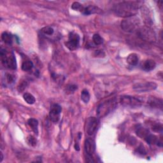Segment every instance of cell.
I'll return each instance as SVG.
<instances>
[{
	"instance_id": "6da1fadb",
	"label": "cell",
	"mask_w": 163,
	"mask_h": 163,
	"mask_svg": "<svg viewBox=\"0 0 163 163\" xmlns=\"http://www.w3.org/2000/svg\"><path fill=\"white\" fill-rule=\"evenodd\" d=\"M142 3L141 2H122L113 6V11L117 16L130 17L137 14Z\"/></svg>"
},
{
	"instance_id": "7a4b0ae2",
	"label": "cell",
	"mask_w": 163,
	"mask_h": 163,
	"mask_svg": "<svg viewBox=\"0 0 163 163\" xmlns=\"http://www.w3.org/2000/svg\"><path fill=\"white\" fill-rule=\"evenodd\" d=\"M117 105V100L116 98L113 97L108 99L98 106L96 110L97 115L100 118H103L112 112L116 108Z\"/></svg>"
},
{
	"instance_id": "3957f363",
	"label": "cell",
	"mask_w": 163,
	"mask_h": 163,
	"mask_svg": "<svg viewBox=\"0 0 163 163\" xmlns=\"http://www.w3.org/2000/svg\"><path fill=\"white\" fill-rule=\"evenodd\" d=\"M141 22L137 17L132 16L126 18L121 22V28L127 33H134L140 29Z\"/></svg>"
},
{
	"instance_id": "277c9868",
	"label": "cell",
	"mask_w": 163,
	"mask_h": 163,
	"mask_svg": "<svg viewBox=\"0 0 163 163\" xmlns=\"http://www.w3.org/2000/svg\"><path fill=\"white\" fill-rule=\"evenodd\" d=\"M0 55H1L2 64L5 66V67L10 70H16V59L12 52H8L5 49H2L1 52H0Z\"/></svg>"
},
{
	"instance_id": "5b68a950",
	"label": "cell",
	"mask_w": 163,
	"mask_h": 163,
	"mask_svg": "<svg viewBox=\"0 0 163 163\" xmlns=\"http://www.w3.org/2000/svg\"><path fill=\"white\" fill-rule=\"evenodd\" d=\"M120 103L122 105L131 108L140 107L143 104V101L139 97L131 96H122L120 98Z\"/></svg>"
},
{
	"instance_id": "8992f818",
	"label": "cell",
	"mask_w": 163,
	"mask_h": 163,
	"mask_svg": "<svg viewBox=\"0 0 163 163\" xmlns=\"http://www.w3.org/2000/svg\"><path fill=\"white\" fill-rule=\"evenodd\" d=\"M157 88V84L152 82L138 83L133 85V89L138 93H145L155 90Z\"/></svg>"
},
{
	"instance_id": "52a82bcc",
	"label": "cell",
	"mask_w": 163,
	"mask_h": 163,
	"mask_svg": "<svg viewBox=\"0 0 163 163\" xmlns=\"http://www.w3.org/2000/svg\"><path fill=\"white\" fill-rule=\"evenodd\" d=\"M80 37L79 35L74 32L70 33L68 40L65 43L66 47L70 50H75L79 47Z\"/></svg>"
},
{
	"instance_id": "ba28073f",
	"label": "cell",
	"mask_w": 163,
	"mask_h": 163,
	"mask_svg": "<svg viewBox=\"0 0 163 163\" xmlns=\"http://www.w3.org/2000/svg\"><path fill=\"white\" fill-rule=\"evenodd\" d=\"M99 124V121L98 119L96 118V117H91L88 118L86 121L85 126L87 133L90 136L93 135L97 129Z\"/></svg>"
},
{
	"instance_id": "9c48e42d",
	"label": "cell",
	"mask_w": 163,
	"mask_h": 163,
	"mask_svg": "<svg viewBox=\"0 0 163 163\" xmlns=\"http://www.w3.org/2000/svg\"><path fill=\"white\" fill-rule=\"evenodd\" d=\"M62 111L61 106L58 104H53L50 110L49 116L50 120L54 123H58L60 119L61 113Z\"/></svg>"
},
{
	"instance_id": "30bf717a",
	"label": "cell",
	"mask_w": 163,
	"mask_h": 163,
	"mask_svg": "<svg viewBox=\"0 0 163 163\" xmlns=\"http://www.w3.org/2000/svg\"><path fill=\"white\" fill-rule=\"evenodd\" d=\"M85 150L87 155L91 157L96 150L95 141L91 138H87L85 141Z\"/></svg>"
},
{
	"instance_id": "8fae6325",
	"label": "cell",
	"mask_w": 163,
	"mask_h": 163,
	"mask_svg": "<svg viewBox=\"0 0 163 163\" xmlns=\"http://www.w3.org/2000/svg\"><path fill=\"white\" fill-rule=\"evenodd\" d=\"M147 105L152 108L162 109V100L160 98L156 97H150L147 101Z\"/></svg>"
},
{
	"instance_id": "7c38bea8",
	"label": "cell",
	"mask_w": 163,
	"mask_h": 163,
	"mask_svg": "<svg viewBox=\"0 0 163 163\" xmlns=\"http://www.w3.org/2000/svg\"><path fill=\"white\" fill-rule=\"evenodd\" d=\"M101 12H102L101 9L93 5H89L86 7L83 6L80 11V12L87 15L90 14H100Z\"/></svg>"
},
{
	"instance_id": "4fadbf2b",
	"label": "cell",
	"mask_w": 163,
	"mask_h": 163,
	"mask_svg": "<svg viewBox=\"0 0 163 163\" xmlns=\"http://www.w3.org/2000/svg\"><path fill=\"white\" fill-rule=\"evenodd\" d=\"M156 66V63L152 59H147L142 64L141 68L144 71H150L153 70Z\"/></svg>"
},
{
	"instance_id": "5bb4252c",
	"label": "cell",
	"mask_w": 163,
	"mask_h": 163,
	"mask_svg": "<svg viewBox=\"0 0 163 163\" xmlns=\"http://www.w3.org/2000/svg\"><path fill=\"white\" fill-rule=\"evenodd\" d=\"M28 124L33 131V132L38 134V121L33 118H31L28 121Z\"/></svg>"
},
{
	"instance_id": "9a60e30c",
	"label": "cell",
	"mask_w": 163,
	"mask_h": 163,
	"mask_svg": "<svg viewBox=\"0 0 163 163\" xmlns=\"http://www.w3.org/2000/svg\"><path fill=\"white\" fill-rule=\"evenodd\" d=\"M139 61L138 56L137 54L134 53L131 54L128 56V58H127V62L131 66H137L138 65Z\"/></svg>"
},
{
	"instance_id": "2e32d148",
	"label": "cell",
	"mask_w": 163,
	"mask_h": 163,
	"mask_svg": "<svg viewBox=\"0 0 163 163\" xmlns=\"http://www.w3.org/2000/svg\"><path fill=\"white\" fill-rule=\"evenodd\" d=\"M136 133H137V134L140 138H143L144 140L147 137V136L150 134L149 130L147 129L146 128H143V127H139V128H137V130H136Z\"/></svg>"
},
{
	"instance_id": "e0dca14e",
	"label": "cell",
	"mask_w": 163,
	"mask_h": 163,
	"mask_svg": "<svg viewBox=\"0 0 163 163\" xmlns=\"http://www.w3.org/2000/svg\"><path fill=\"white\" fill-rule=\"evenodd\" d=\"M33 68V62L28 59H26L23 61L22 64V70L24 71H30L32 70Z\"/></svg>"
},
{
	"instance_id": "ac0fdd59",
	"label": "cell",
	"mask_w": 163,
	"mask_h": 163,
	"mask_svg": "<svg viewBox=\"0 0 163 163\" xmlns=\"http://www.w3.org/2000/svg\"><path fill=\"white\" fill-rule=\"evenodd\" d=\"M2 38L3 41L8 45H11L12 43L13 37L10 33H8L7 32H3L2 34Z\"/></svg>"
},
{
	"instance_id": "d6986e66",
	"label": "cell",
	"mask_w": 163,
	"mask_h": 163,
	"mask_svg": "<svg viewBox=\"0 0 163 163\" xmlns=\"http://www.w3.org/2000/svg\"><path fill=\"white\" fill-rule=\"evenodd\" d=\"M145 140L150 145H154V144L157 145V143L159 141L156 136L152 134H149L147 136V137L145 139Z\"/></svg>"
},
{
	"instance_id": "ffe728a7",
	"label": "cell",
	"mask_w": 163,
	"mask_h": 163,
	"mask_svg": "<svg viewBox=\"0 0 163 163\" xmlns=\"http://www.w3.org/2000/svg\"><path fill=\"white\" fill-rule=\"evenodd\" d=\"M23 98L24 101L29 105H33L35 103L36 99L30 93H25L23 96Z\"/></svg>"
},
{
	"instance_id": "44dd1931",
	"label": "cell",
	"mask_w": 163,
	"mask_h": 163,
	"mask_svg": "<svg viewBox=\"0 0 163 163\" xmlns=\"http://www.w3.org/2000/svg\"><path fill=\"white\" fill-rule=\"evenodd\" d=\"M41 33L45 36H52L54 33V30L51 26H46L41 30Z\"/></svg>"
},
{
	"instance_id": "7402d4cb",
	"label": "cell",
	"mask_w": 163,
	"mask_h": 163,
	"mask_svg": "<svg viewBox=\"0 0 163 163\" xmlns=\"http://www.w3.org/2000/svg\"><path fill=\"white\" fill-rule=\"evenodd\" d=\"M81 99L85 103H87L90 100V94L87 89H84L81 93Z\"/></svg>"
},
{
	"instance_id": "603a6c76",
	"label": "cell",
	"mask_w": 163,
	"mask_h": 163,
	"mask_svg": "<svg viewBox=\"0 0 163 163\" xmlns=\"http://www.w3.org/2000/svg\"><path fill=\"white\" fill-rule=\"evenodd\" d=\"M93 40L94 43L96 45H101L103 42V40L101 38V37L99 34H94L93 35Z\"/></svg>"
},
{
	"instance_id": "cb8c5ba5",
	"label": "cell",
	"mask_w": 163,
	"mask_h": 163,
	"mask_svg": "<svg viewBox=\"0 0 163 163\" xmlns=\"http://www.w3.org/2000/svg\"><path fill=\"white\" fill-rule=\"evenodd\" d=\"M26 141H27V143H28L29 145H30L31 147H35L37 144V139H36L34 137H33V136H31V135L29 136V137L27 138Z\"/></svg>"
},
{
	"instance_id": "d4e9b609",
	"label": "cell",
	"mask_w": 163,
	"mask_h": 163,
	"mask_svg": "<svg viewBox=\"0 0 163 163\" xmlns=\"http://www.w3.org/2000/svg\"><path fill=\"white\" fill-rule=\"evenodd\" d=\"M6 82L8 84H12L14 82V81L15 80V77L14 75H12V74H6Z\"/></svg>"
},
{
	"instance_id": "484cf974",
	"label": "cell",
	"mask_w": 163,
	"mask_h": 163,
	"mask_svg": "<svg viewBox=\"0 0 163 163\" xmlns=\"http://www.w3.org/2000/svg\"><path fill=\"white\" fill-rule=\"evenodd\" d=\"M27 86H28V82H27V81L24 80V81H22L19 84V85H18L17 89L20 93L23 92L24 90L26 89Z\"/></svg>"
},
{
	"instance_id": "4316f807",
	"label": "cell",
	"mask_w": 163,
	"mask_h": 163,
	"mask_svg": "<svg viewBox=\"0 0 163 163\" xmlns=\"http://www.w3.org/2000/svg\"><path fill=\"white\" fill-rule=\"evenodd\" d=\"M152 129L154 132H162V125L161 124H155L152 126Z\"/></svg>"
},
{
	"instance_id": "83f0119b",
	"label": "cell",
	"mask_w": 163,
	"mask_h": 163,
	"mask_svg": "<svg viewBox=\"0 0 163 163\" xmlns=\"http://www.w3.org/2000/svg\"><path fill=\"white\" fill-rule=\"evenodd\" d=\"M77 89V86L75 85H68L66 88V93L70 94L74 93Z\"/></svg>"
},
{
	"instance_id": "f1b7e54d",
	"label": "cell",
	"mask_w": 163,
	"mask_h": 163,
	"mask_svg": "<svg viewBox=\"0 0 163 163\" xmlns=\"http://www.w3.org/2000/svg\"><path fill=\"white\" fill-rule=\"evenodd\" d=\"M83 5H81L80 3L78 2H74L73 4L71 5V8L73 9L74 10L76 11H81L82 10V8Z\"/></svg>"
},
{
	"instance_id": "f546056e",
	"label": "cell",
	"mask_w": 163,
	"mask_h": 163,
	"mask_svg": "<svg viewBox=\"0 0 163 163\" xmlns=\"http://www.w3.org/2000/svg\"><path fill=\"white\" fill-rule=\"evenodd\" d=\"M138 152L140 153H141V154H145V153H146V151H145V149H144V147L141 145V146H140L139 148H138Z\"/></svg>"
},
{
	"instance_id": "4dcf8cb0",
	"label": "cell",
	"mask_w": 163,
	"mask_h": 163,
	"mask_svg": "<svg viewBox=\"0 0 163 163\" xmlns=\"http://www.w3.org/2000/svg\"><path fill=\"white\" fill-rule=\"evenodd\" d=\"M75 149H76L77 150H80V149H79V146H78V143H76V144H75Z\"/></svg>"
},
{
	"instance_id": "1f68e13d",
	"label": "cell",
	"mask_w": 163,
	"mask_h": 163,
	"mask_svg": "<svg viewBox=\"0 0 163 163\" xmlns=\"http://www.w3.org/2000/svg\"><path fill=\"white\" fill-rule=\"evenodd\" d=\"M0 154H1V159H0V162H2L3 159V156L2 152H1V153H0Z\"/></svg>"
}]
</instances>
